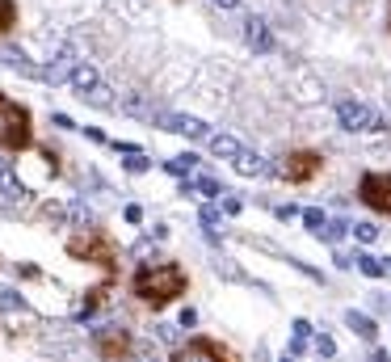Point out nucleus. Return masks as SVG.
I'll use <instances>...</instances> for the list:
<instances>
[{"instance_id":"nucleus-6","label":"nucleus","mask_w":391,"mask_h":362,"mask_svg":"<svg viewBox=\"0 0 391 362\" xmlns=\"http://www.w3.org/2000/svg\"><path fill=\"white\" fill-rule=\"evenodd\" d=\"M358 198H362V207H370L379 215H391V173H362Z\"/></svg>"},{"instance_id":"nucleus-8","label":"nucleus","mask_w":391,"mask_h":362,"mask_svg":"<svg viewBox=\"0 0 391 362\" xmlns=\"http://www.w3.org/2000/svg\"><path fill=\"white\" fill-rule=\"evenodd\" d=\"M93 350L105 362H127L130 354H135V337H130L127 329H101V333L93 337Z\"/></svg>"},{"instance_id":"nucleus-19","label":"nucleus","mask_w":391,"mask_h":362,"mask_svg":"<svg viewBox=\"0 0 391 362\" xmlns=\"http://www.w3.org/2000/svg\"><path fill=\"white\" fill-rule=\"evenodd\" d=\"M152 169V160L147 156H139V152H127V173H147Z\"/></svg>"},{"instance_id":"nucleus-25","label":"nucleus","mask_w":391,"mask_h":362,"mask_svg":"<svg viewBox=\"0 0 391 362\" xmlns=\"http://www.w3.org/2000/svg\"><path fill=\"white\" fill-rule=\"evenodd\" d=\"M240 211H244V202H240V198H231V194H227V198H223V215H240Z\"/></svg>"},{"instance_id":"nucleus-23","label":"nucleus","mask_w":391,"mask_h":362,"mask_svg":"<svg viewBox=\"0 0 391 362\" xmlns=\"http://www.w3.org/2000/svg\"><path fill=\"white\" fill-rule=\"evenodd\" d=\"M353 236H358L362 244H370V240H379V227H375V224H358V227H353Z\"/></svg>"},{"instance_id":"nucleus-26","label":"nucleus","mask_w":391,"mask_h":362,"mask_svg":"<svg viewBox=\"0 0 391 362\" xmlns=\"http://www.w3.org/2000/svg\"><path fill=\"white\" fill-rule=\"evenodd\" d=\"M202 224H207V227H215V224H219V215H215V207H202Z\"/></svg>"},{"instance_id":"nucleus-10","label":"nucleus","mask_w":391,"mask_h":362,"mask_svg":"<svg viewBox=\"0 0 391 362\" xmlns=\"http://www.w3.org/2000/svg\"><path fill=\"white\" fill-rule=\"evenodd\" d=\"M169 362H231V358H227V350L219 341H211V337H189Z\"/></svg>"},{"instance_id":"nucleus-27","label":"nucleus","mask_w":391,"mask_h":362,"mask_svg":"<svg viewBox=\"0 0 391 362\" xmlns=\"http://www.w3.org/2000/svg\"><path fill=\"white\" fill-rule=\"evenodd\" d=\"M273 215H278V219H286V224H291V219H295V215H299V211H295V207H278V211H273Z\"/></svg>"},{"instance_id":"nucleus-16","label":"nucleus","mask_w":391,"mask_h":362,"mask_svg":"<svg viewBox=\"0 0 391 362\" xmlns=\"http://www.w3.org/2000/svg\"><path fill=\"white\" fill-rule=\"evenodd\" d=\"M358 270L366 274V278H383V274H387V266H383L379 257H370V253H358Z\"/></svg>"},{"instance_id":"nucleus-28","label":"nucleus","mask_w":391,"mask_h":362,"mask_svg":"<svg viewBox=\"0 0 391 362\" xmlns=\"http://www.w3.org/2000/svg\"><path fill=\"white\" fill-rule=\"evenodd\" d=\"M85 135H88V139H93V143H110V139H105V131H97V127H88Z\"/></svg>"},{"instance_id":"nucleus-29","label":"nucleus","mask_w":391,"mask_h":362,"mask_svg":"<svg viewBox=\"0 0 391 362\" xmlns=\"http://www.w3.org/2000/svg\"><path fill=\"white\" fill-rule=\"evenodd\" d=\"M215 9H240V0H211Z\"/></svg>"},{"instance_id":"nucleus-32","label":"nucleus","mask_w":391,"mask_h":362,"mask_svg":"<svg viewBox=\"0 0 391 362\" xmlns=\"http://www.w3.org/2000/svg\"><path fill=\"white\" fill-rule=\"evenodd\" d=\"M282 362H291V358H282Z\"/></svg>"},{"instance_id":"nucleus-12","label":"nucleus","mask_w":391,"mask_h":362,"mask_svg":"<svg viewBox=\"0 0 391 362\" xmlns=\"http://www.w3.org/2000/svg\"><path fill=\"white\" fill-rule=\"evenodd\" d=\"M244 38H249V46L257 51V55H269L273 46H278V38H273V30L261 21V17H249L244 21Z\"/></svg>"},{"instance_id":"nucleus-20","label":"nucleus","mask_w":391,"mask_h":362,"mask_svg":"<svg viewBox=\"0 0 391 362\" xmlns=\"http://www.w3.org/2000/svg\"><path fill=\"white\" fill-rule=\"evenodd\" d=\"M316 350H320V358H333V354H337V341H333L328 333H320V337H316Z\"/></svg>"},{"instance_id":"nucleus-1","label":"nucleus","mask_w":391,"mask_h":362,"mask_svg":"<svg viewBox=\"0 0 391 362\" xmlns=\"http://www.w3.org/2000/svg\"><path fill=\"white\" fill-rule=\"evenodd\" d=\"M130 291L135 299H143L147 308H169L173 299H181L189 291V274L181 270L177 262H156V266H139L130 274Z\"/></svg>"},{"instance_id":"nucleus-5","label":"nucleus","mask_w":391,"mask_h":362,"mask_svg":"<svg viewBox=\"0 0 391 362\" xmlns=\"http://www.w3.org/2000/svg\"><path fill=\"white\" fill-rule=\"evenodd\" d=\"M68 85L76 89V97H85L88 105H97V110H114V105H118V93L105 85V76H101L93 63H72Z\"/></svg>"},{"instance_id":"nucleus-17","label":"nucleus","mask_w":391,"mask_h":362,"mask_svg":"<svg viewBox=\"0 0 391 362\" xmlns=\"http://www.w3.org/2000/svg\"><path fill=\"white\" fill-rule=\"evenodd\" d=\"M307 337H311V324H307V320H295V341H291V354H303V350H307Z\"/></svg>"},{"instance_id":"nucleus-2","label":"nucleus","mask_w":391,"mask_h":362,"mask_svg":"<svg viewBox=\"0 0 391 362\" xmlns=\"http://www.w3.org/2000/svg\"><path fill=\"white\" fill-rule=\"evenodd\" d=\"M211 156H219V160H227L240 177H253V181H265V177H278V169L265 160V156H257L253 148H244L236 135H215L211 131Z\"/></svg>"},{"instance_id":"nucleus-30","label":"nucleus","mask_w":391,"mask_h":362,"mask_svg":"<svg viewBox=\"0 0 391 362\" xmlns=\"http://www.w3.org/2000/svg\"><path fill=\"white\" fill-rule=\"evenodd\" d=\"M387 26H391V9H387Z\"/></svg>"},{"instance_id":"nucleus-11","label":"nucleus","mask_w":391,"mask_h":362,"mask_svg":"<svg viewBox=\"0 0 391 362\" xmlns=\"http://www.w3.org/2000/svg\"><path fill=\"white\" fill-rule=\"evenodd\" d=\"M156 123L173 135H185V139H211V127L194 114H156Z\"/></svg>"},{"instance_id":"nucleus-21","label":"nucleus","mask_w":391,"mask_h":362,"mask_svg":"<svg viewBox=\"0 0 391 362\" xmlns=\"http://www.w3.org/2000/svg\"><path fill=\"white\" fill-rule=\"evenodd\" d=\"M303 224L311 227V232H320L328 219H324V211H320V207H311V211H303Z\"/></svg>"},{"instance_id":"nucleus-22","label":"nucleus","mask_w":391,"mask_h":362,"mask_svg":"<svg viewBox=\"0 0 391 362\" xmlns=\"http://www.w3.org/2000/svg\"><path fill=\"white\" fill-rule=\"evenodd\" d=\"M320 232H324V240H337V236H345V232H349V224H345V219H333V224H324Z\"/></svg>"},{"instance_id":"nucleus-13","label":"nucleus","mask_w":391,"mask_h":362,"mask_svg":"<svg viewBox=\"0 0 391 362\" xmlns=\"http://www.w3.org/2000/svg\"><path fill=\"white\" fill-rule=\"evenodd\" d=\"M345 324L358 333V337H366V341H375V337H379V324H375L370 316H362V312H345Z\"/></svg>"},{"instance_id":"nucleus-31","label":"nucleus","mask_w":391,"mask_h":362,"mask_svg":"<svg viewBox=\"0 0 391 362\" xmlns=\"http://www.w3.org/2000/svg\"><path fill=\"white\" fill-rule=\"evenodd\" d=\"M387 270H391V262H387Z\"/></svg>"},{"instance_id":"nucleus-4","label":"nucleus","mask_w":391,"mask_h":362,"mask_svg":"<svg viewBox=\"0 0 391 362\" xmlns=\"http://www.w3.org/2000/svg\"><path fill=\"white\" fill-rule=\"evenodd\" d=\"M68 257H76V262H88V266H101L105 278H114L118 274V249H114V240L105 236V232H76L72 240H68Z\"/></svg>"},{"instance_id":"nucleus-9","label":"nucleus","mask_w":391,"mask_h":362,"mask_svg":"<svg viewBox=\"0 0 391 362\" xmlns=\"http://www.w3.org/2000/svg\"><path fill=\"white\" fill-rule=\"evenodd\" d=\"M337 118H341L345 131H387V123L370 105H362V101H341L337 105Z\"/></svg>"},{"instance_id":"nucleus-18","label":"nucleus","mask_w":391,"mask_h":362,"mask_svg":"<svg viewBox=\"0 0 391 362\" xmlns=\"http://www.w3.org/2000/svg\"><path fill=\"white\" fill-rule=\"evenodd\" d=\"M194 165H198V156H194V152H181V156H173L165 169H169V173H185V169H194Z\"/></svg>"},{"instance_id":"nucleus-3","label":"nucleus","mask_w":391,"mask_h":362,"mask_svg":"<svg viewBox=\"0 0 391 362\" xmlns=\"http://www.w3.org/2000/svg\"><path fill=\"white\" fill-rule=\"evenodd\" d=\"M0 148L4 152H30L34 148V118L21 101L0 93Z\"/></svg>"},{"instance_id":"nucleus-15","label":"nucleus","mask_w":391,"mask_h":362,"mask_svg":"<svg viewBox=\"0 0 391 362\" xmlns=\"http://www.w3.org/2000/svg\"><path fill=\"white\" fill-rule=\"evenodd\" d=\"M13 26H17V0H0V38L13 34Z\"/></svg>"},{"instance_id":"nucleus-7","label":"nucleus","mask_w":391,"mask_h":362,"mask_svg":"<svg viewBox=\"0 0 391 362\" xmlns=\"http://www.w3.org/2000/svg\"><path fill=\"white\" fill-rule=\"evenodd\" d=\"M320 169H324V156L311 152V148H299V152H291V156L282 160V173H278V177H286L291 185H307Z\"/></svg>"},{"instance_id":"nucleus-24","label":"nucleus","mask_w":391,"mask_h":362,"mask_svg":"<svg viewBox=\"0 0 391 362\" xmlns=\"http://www.w3.org/2000/svg\"><path fill=\"white\" fill-rule=\"evenodd\" d=\"M194 190H198V194H207V198H219V181H211V177H198V181H194Z\"/></svg>"},{"instance_id":"nucleus-14","label":"nucleus","mask_w":391,"mask_h":362,"mask_svg":"<svg viewBox=\"0 0 391 362\" xmlns=\"http://www.w3.org/2000/svg\"><path fill=\"white\" fill-rule=\"evenodd\" d=\"M0 194H4V198H26V185L13 177V169H9L4 160H0Z\"/></svg>"}]
</instances>
